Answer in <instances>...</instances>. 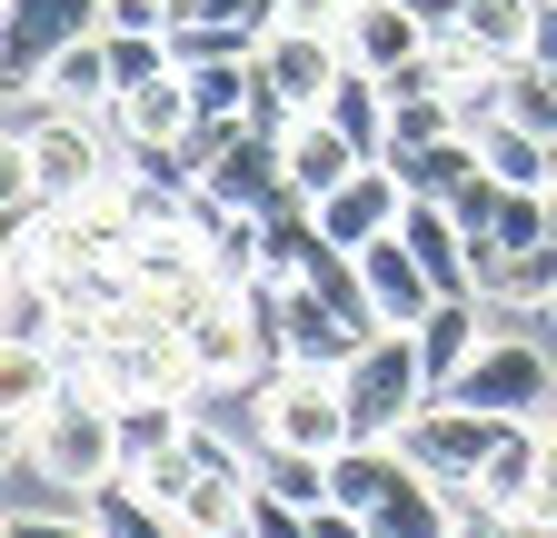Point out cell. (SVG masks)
<instances>
[{"label":"cell","instance_id":"17","mask_svg":"<svg viewBox=\"0 0 557 538\" xmlns=\"http://www.w3.org/2000/svg\"><path fill=\"white\" fill-rule=\"evenodd\" d=\"M408 479V449L398 439H348L338 458H329V499L338 509H359V518H379V499Z\"/></svg>","mask_w":557,"mask_h":538},{"label":"cell","instance_id":"21","mask_svg":"<svg viewBox=\"0 0 557 538\" xmlns=\"http://www.w3.org/2000/svg\"><path fill=\"white\" fill-rule=\"evenodd\" d=\"M388 170L408 180V199H448L458 180H478V170H487V150H478V130H448V140L408 150V160H388Z\"/></svg>","mask_w":557,"mask_h":538},{"label":"cell","instance_id":"22","mask_svg":"<svg viewBox=\"0 0 557 538\" xmlns=\"http://www.w3.org/2000/svg\"><path fill=\"white\" fill-rule=\"evenodd\" d=\"M528 30H537V0H468V21H458L478 60H528Z\"/></svg>","mask_w":557,"mask_h":538},{"label":"cell","instance_id":"16","mask_svg":"<svg viewBox=\"0 0 557 538\" xmlns=\"http://www.w3.org/2000/svg\"><path fill=\"white\" fill-rule=\"evenodd\" d=\"M81 30H100V0H11V71L40 81V60Z\"/></svg>","mask_w":557,"mask_h":538},{"label":"cell","instance_id":"23","mask_svg":"<svg viewBox=\"0 0 557 538\" xmlns=\"http://www.w3.org/2000/svg\"><path fill=\"white\" fill-rule=\"evenodd\" d=\"M478 150H487V170H498L508 189H547V170H557V140H537V130H518V120H487Z\"/></svg>","mask_w":557,"mask_h":538},{"label":"cell","instance_id":"27","mask_svg":"<svg viewBox=\"0 0 557 538\" xmlns=\"http://www.w3.org/2000/svg\"><path fill=\"white\" fill-rule=\"evenodd\" d=\"M547 210H557L547 189H508L498 230H487V259H508V249H547ZM478 280H487V269H478Z\"/></svg>","mask_w":557,"mask_h":538},{"label":"cell","instance_id":"28","mask_svg":"<svg viewBox=\"0 0 557 538\" xmlns=\"http://www.w3.org/2000/svg\"><path fill=\"white\" fill-rule=\"evenodd\" d=\"M239 538H319L299 499H278V489H249V528Z\"/></svg>","mask_w":557,"mask_h":538},{"label":"cell","instance_id":"6","mask_svg":"<svg viewBox=\"0 0 557 538\" xmlns=\"http://www.w3.org/2000/svg\"><path fill=\"white\" fill-rule=\"evenodd\" d=\"M508 439V419H487V409H468V399H429L408 429H398V449H408V468H429V479H448V489H468L478 468H487V449Z\"/></svg>","mask_w":557,"mask_h":538},{"label":"cell","instance_id":"13","mask_svg":"<svg viewBox=\"0 0 557 538\" xmlns=\"http://www.w3.org/2000/svg\"><path fill=\"white\" fill-rule=\"evenodd\" d=\"M537 449H547V429H537V419H508V439L487 449V468H478L458 499L498 509V518H528V499H537Z\"/></svg>","mask_w":557,"mask_h":538},{"label":"cell","instance_id":"15","mask_svg":"<svg viewBox=\"0 0 557 538\" xmlns=\"http://www.w3.org/2000/svg\"><path fill=\"white\" fill-rule=\"evenodd\" d=\"M487 299H438L429 319H418V359H429V389H458V369L487 350Z\"/></svg>","mask_w":557,"mask_h":538},{"label":"cell","instance_id":"34","mask_svg":"<svg viewBox=\"0 0 557 538\" xmlns=\"http://www.w3.org/2000/svg\"><path fill=\"white\" fill-rule=\"evenodd\" d=\"M338 11H348V0H338Z\"/></svg>","mask_w":557,"mask_h":538},{"label":"cell","instance_id":"20","mask_svg":"<svg viewBox=\"0 0 557 538\" xmlns=\"http://www.w3.org/2000/svg\"><path fill=\"white\" fill-rule=\"evenodd\" d=\"M90 528H100V538H189V528L170 518V499H150L129 468H110V479L90 489Z\"/></svg>","mask_w":557,"mask_h":538},{"label":"cell","instance_id":"8","mask_svg":"<svg viewBox=\"0 0 557 538\" xmlns=\"http://www.w3.org/2000/svg\"><path fill=\"white\" fill-rule=\"evenodd\" d=\"M408 220V180L388 170V160H369L359 180H338L329 199H319V240H338V249H369V240H388Z\"/></svg>","mask_w":557,"mask_h":538},{"label":"cell","instance_id":"10","mask_svg":"<svg viewBox=\"0 0 557 538\" xmlns=\"http://www.w3.org/2000/svg\"><path fill=\"white\" fill-rule=\"evenodd\" d=\"M338 40H348V60L379 71V81H398V71L429 60V30H418L408 0H348V11H338Z\"/></svg>","mask_w":557,"mask_h":538},{"label":"cell","instance_id":"19","mask_svg":"<svg viewBox=\"0 0 557 538\" xmlns=\"http://www.w3.org/2000/svg\"><path fill=\"white\" fill-rule=\"evenodd\" d=\"M379 538H458V489L429 479V468H408V479L379 499Z\"/></svg>","mask_w":557,"mask_h":538},{"label":"cell","instance_id":"26","mask_svg":"<svg viewBox=\"0 0 557 538\" xmlns=\"http://www.w3.org/2000/svg\"><path fill=\"white\" fill-rule=\"evenodd\" d=\"M259 489L299 499V509H329V458H309V449H259Z\"/></svg>","mask_w":557,"mask_h":538},{"label":"cell","instance_id":"2","mask_svg":"<svg viewBox=\"0 0 557 538\" xmlns=\"http://www.w3.org/2000/svg\"><path fill=\"white\" fill-rule=\"evenodd\" d=\"M348 439H359V419H348L338 369H299V359H278V369L259 379V449H309V458H338Z\"/></svg>","mask_w":557,"mask_h":538},{"label":"cell","instance_id":"14","mask_svg":"<svg viewBox=\"0 0 557 538\" xmlns=\"http://www.w3.org/2000/svg\"><path fill=\"white\" fill-rule=\"evenodd\" d=\"M369 170V150L348 140V130L329 120V110H309V120H289V189H309V199H329L338 180H359Z\"/></svg>","mask_w":557,"mask_h":538},{"label":"cell","instance_id":"32","mask_svg":"<svg viewBox=\"0 0 557 538\" xmlns=\"http://www.w3.org/2000/svg\"><path fill=\"white\" fill-rule=\"evenodd\" d=\"M528 60H547V71H557V0H537V30H528Z\"/></svg>","mask_w":557,"mask_h":538},{"label":"cell","instance_id":"9","mask_svg":"<svg viewBox=\"0 0 557 538\" xmlns=\"http://www.w3.org/2000/svg\"><path fill=\"white\" fill-rule=\"evenodd\" d=\"M359 290H369L379 329H418V319L438 309V280H429V269H418L408 230H388V240H369V249H359Z\"/></svg>","mask_w":557,"mask_h":538},{"label":"cell","instance_id":"3","mask_svg":"<svg viewBox=\"0 0 557 538\" xmlns=\"http://www.w3.org/2000/svg\"><path fill=\"white\" fill-rule=\"evenodd\" d=\"M438 399H468V409H487V419H537L547 429L557 419V359H547V340H528V329H487V350Z\"/></svg>","mask_w":557,"mask_h":538},{"label":"cell","instance_id":"1","mask_svg":"<svg viewBox=\"0 0 557 538\" xmlns=\"http://www.w3.org/2000/svg\"><path fill=\"white\" fill-rule=\"evenodd\" d=\"M11 449L40 468V479H60V489H100L120 468V399H100L90 379H70L30 429H11Z\"/></svg>","mask_w":557,"mask_h":538},{"label":"cell","instance_id":"5","mask_svg":"<svg viewBox=\"0 0 557 538\" xmlns=\"http://www.w3.org/2000/svg\"><path fill=\"white\" fill-rule=\"evenodd\" d=\"M338 71H348V40H338V21H278V30H269V50H259V81H269V100L289 110V120L329 110Z\"/></svg>","mask_w":557,"mask_h":538},{"label":"cell","instance_id":"29","mask_svg":"<svg viewBox=\"0 0 557 538\" xmlns=\"http://www.w3.org/2000/svg\"><path fill=\"white\" fill-rule=\"evenodd\" d=\"M100 30H180L170 0H100Z\"/></svg>","mask_w":557,"mask_h":538},{"label":"cell","instance_id":"31","mask_svg":"<svg viewBox=\"0 0 557 538\" xmlns=\"http://www.w3.org/2000/svg\"><path fill=\"white\" fill-rule=\"evenodd\" d=\"M408 11H418V30H429V40H448V30L468 21V0H408Z\"/></svg>","mask_w":557,"mask_h":538},{"label":"cell","instance_id":"4","mask_svg":"<svg viewBox=\"0 0 557 538\" xmlns=\"http://www.w3.org/2000/svg\"><path fill=\"white\" fill-rule=\"evenodd\" d=\"M338 389H348V419H359V439H398L418 409H429V359H418V329H379V340L338 369Z\"/></svg>","mask_w":557,"mask_h":538},{"label":"cell","instance_id":"24","mask_svg":"<svg viewBox=\"0 0 557 538\" xmlns=\"http://www.w3.org/2000/svg\"><path fill=\"white\" fill-rule=\"evenodd\" d=\"M189 100H199V120H259V60H199Z\"/></svg>","mask_w":557,"mask_h":538},{"label":"cell","instance_id":"30","mask_svg":"<svg viewBox=\"0 0 557 538\" xmlns=\"http://www.w3.org/2000/svg\"><path fill=\"white\" fill-rule=\"evenodd\" d=\"M11 538H100V528H90V509H81V518H30V509H21Z\"/></svg>","mask_w":557,"mask_h":538},{"label":"cell","instance_id":"25","mask_svg":"<svg viewBox=\"0 0 557 538\" xmlns=\"http://www.w3.org/2000/svg\"><path fill=\"white\" fill-rule=\"evenodd\" d=\"M448 130H458V100L448 90H388V160L448 140Z\"/></svg>","mask_w":557,"mask_h":538},{"label":"cell","instance_id":"33","mask_svg":"<svg viewBox=\"0 0 557 538\" xmlns=\"http://www.w3.org/2000/svg\"><path fill=\"white\" fill-rule=\"evenodd\" d=\"M547 199H557V189H547ZM547 249H557V210H547Z\"/></svg>","mask_w":557,"mask_h":538},{"label":"cell","instance_id":"7","mask_svg":"<svg viewBox=\"0 0 557 538\" xmlns=\"http://www.w3.org/2000/svg\"><path fill=\"white\" fill-rule=\"evenodd\" d=\"M180 350H189L199 389L249 379V369H259V319H249V299H239V290H209V299L180 319Z\"/></svg>","mask_w":557,"mask_h":538},{"label":"cell","instance_id":"12","mask_svg":"<svg viewBox=\"0 0 557 538\" xmlns=\"http://www.w3.org/2000/svg\"><path fill=\"white\" fill-rule=\"evenodd\" d=\"M40 90H50L60 110H90V120H110V100H120V71H110V30H81V40H60V50L40 60Z\"/></svg>","mask_w":557,"mask_h":538},{"label":"cell","instance_id":"18","mask_svg":"<svg viewBox=\"0 0 557 538\" xmlns=\"http://www.w3.org/2000/svg\"><path fill=\"white\" fill-rule=\"evenodd\" d=\"M478 299L508 309V319H557V249H508V259H487Z\"/></svg>","mask_w":557,"mask_h":538},{"label":"cell","instance_id":"11","mask_svg":"<svg viewBox=\"0 0 557 538\" xmlns=\"http://www.w3.org/2000/svg\"><path fill=\"white\" fill-rule=\"evenodd\" d=\"M110 130H120V150H180L189 130H199V100H189V71H160V81H139L110 100Z\"/></svg>","mask_w":557,"mask_h":538}]
</instances>
